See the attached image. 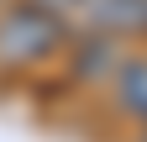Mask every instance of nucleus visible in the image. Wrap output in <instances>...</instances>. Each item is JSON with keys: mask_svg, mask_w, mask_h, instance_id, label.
Returning <instances> with one entry per match:
<instances>
[{"mask_svg": "<svg viewBox=\"0 0 147 142\" xmlns=\"http://www.w3.org/2000/svg\"><path fill=\"white\" fill-rule=\"evenodd\" d=\"M63 47V21L42 5H16L0 16V63H42Z\"/></svg>", "mask_w": 147, "mask_h": 142, "instance_id": "obj_1", "label": "nucleus"}, {"mask_svg": "<svg viewBox=\"0 0 147 142\" xmlns=\"http://www.w3.org/2000/svg\"><path fill=\"white\" fill-rule=\"evenodd\" d=\"M79 11L110 37H142L147 32V0H84Z\"/></svg>", "mask_w": 147, "mask_h": 142, "instance_id": "obj_2", "label": "nucleus"}, {"mask_svg": "<svg viewBox=\"0 0 147 142\" xmlns=\"http://www.w3.org/2000/svg\"><path fill=\"white\" fill-rule=\"evenodd\" d=\"M116 63H121V47H116V37L110 32H84V42H79V53H74V74L79 79H105V74H116Z\"/></svg>", "mask_w": 147, "mask_h": 142, "instance_id": "obj_3", "label": "nucleus"}, {"mask_svg": "<svg viewBox=\"0 0 147 142\" xmlns=\"http://www.w3.org/2000/svg\"><path fill=\"white\" fill-rule=\"evenodd\" d=\"M116 100H121V111L147 121V58H121L116 63Z\"/></svg>", "mask_w": 147, "mask_h": 142, "instance_id": "obj_4", "label": "nucleus"}, {"mask_svg": "<svg viewBox=\"0 0 147 142\" xmlns=\"http://www.w3.org/2000/svg\"><path fill=\"white\" fill-rule=\"evenodd\" d=\"M26 5H42V11H53V16H63V11H79L84 0H26Z\"/></svg>", "mask_w": 147, "mask_h": 142, "instance_id": "obj_5", "label": "nucleus"}, {"mask_svg": "<svg viewBox=\"0 0 147 142\" xmlns=\"http://www.w3.org/2000/svg\"><path fill=\"white\" fill-rule=\"evenodd\" d=\"M142 142H147V121H142Z\"/></svg>", "mask_w": 147, "mask_h": 142, "instance_id": "obj_6", "label": "nucleus"}]
</instances>
